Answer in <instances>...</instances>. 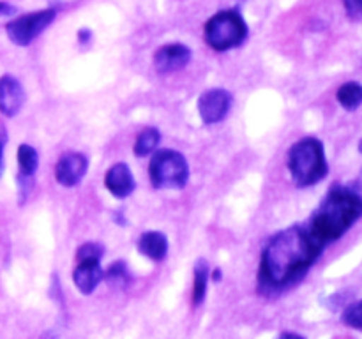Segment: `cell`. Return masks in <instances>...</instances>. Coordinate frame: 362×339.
<instances>
[{
  "instance_id": "obj_1",
  "label": "cell",
  "mask_w": 362,
  "mask_h": 339,
  "mask_svg": "<svg viewBox=\"0 0 362 339\" xmlns=\"http://www.w3.org/2000/svg\"><path fill=\"white\" fill-rule=\"evenodd\" d=\"M322 247L303 226H292L272 237L262 254L260 292L272 295L299 282L322 253Z\"/></svg>"
},
{
  "instance_id": "obj_2",
  "label": "cell",
  "mask_w": 362,
  "mask_h": 339,
  "mask_svg": "<svg viewBox=\"0 0 362 339\" xmlns=\"http://www.w3.org/2000/svg\"><path fill=\"white\" fill-rule=\"evenodd\" d=\"M362 214L361 196L346 187H336L327 194L306 226L311 235L325 246L349 232Z\"/></svg>"
},
{
  "instance_id": "obj_3",
  "label": "cell",
  "mask_w": 362,
  "mask_h": 339,
  "mask_svg": "<svg viewBox=\"0 0 362 339\" xmlns=\"http://www.w3.org/2000/svg\"><path fill=\"white\" fill-rule=\"evenodd\" d=\"M288 170L297 186L310 187L325 179L329 172L324 145L317 138H303L288 150Z\"/></svg>"
},
{
  "instance_id": "obj_4",
  "label": "cell",
  "mask_w": 362,
  "mask_h": 339,
  "mask_svg": "<svg viewBox=\"0 0 362 339\" xmlns=\"http://www.w3.org/2000/svg\"><path fill=\"white\" fill-rule=\"evenodd\" d=\"M246 21L233 9L219 11L205 23V41L216 52L237 48L246 41Z\"/></svg>"
},
{
  "instance_id": "obj_5",
  "label": "cell",
  "mask_w": 362,
  "mask_h": 339,
  "mask_svg": "<svg viewBox=\"0 0 362 339\" xmlns=\"http://www.w3.org/2000/svg\"><path fill=\"white\" fill-rule=\"evenodd\" d=\"M148 177L156 189H180L189 179V166L179 152L159 150L152 155Z\"/></svg>"
},
{
  "instance_id": "obj_6",
  "label": "cell",
  "mask_w": 362,
  "mask_h": 339,
  "mask_svg": "<svg viewBox=\"0 0 362 339\" xmlns=\"http://www.w3.org/2000/svg\"><path fill=\"white\" fill-rule=\"evenodd\" d=\"M55 9H42L35 11V13L23 14V16L16 18V20L9 21L6 25L7 37L18 46H28L39 34H41L45 28H48L49 25L55 20Z\"/></svg>"
},
{
  "instance_id": "obj_7",
  "label": "cell",
  "mask_w": 362,
  "mask_h": 339,
  "mask_svg": "<svg viewBox=\"0 0 362 339\" xmlns=\"http://www.w3.org/2000/svg\"><path fill=\"white\" fill-rule=\"evenodd\" d=\"M232 108V95L225 88H211L198 99V113L204 124H218L228 115Z\"/></svg>"
},
{
  "instance_id": "obj_8",
  "label": "cell",
  "mask_w": 362,
  "mask_h": 339,
  "mask_svg": "<svg viewBox=\"0 0 362 339\" xmlns=\"http://www.w3.org/2000/svg\"><path fill=\"white\" fill-rule=\"evenodd\" d=\"M88 161L80 152H67L59 159L55 166V179L60 186L74 187L83 180Z\"/></svg>"
},
{
  "instance_id": "obj_9",
  "label": "cell",
  "mask_w": 362,
  "mask_h": 339,
  "mask_svg": "<svg viewBox=\"0 0 362 339\" xmlns=\"http://www.w3.org/2000/svg\"><path fill=\"white\" fill-rule=\"evenodd\" d=\"M191 60V49L180 42L165 44L156 52L154 67L159 74H168L186 67Z\"/></svg>"
},
{
  "instance_id": "obj_10",
  "label": "cell",
  "mask_w": 362,
  "mask_h": 339,
  "mask_svg": "<svg viewBox=\"0 0 362 339\" xmlns=\"http://www.w3.org/2000/svg\"><path fill=\"white\" fill-rule=\"evenodd\" d=\"M25 102V92L20 81L11 74L0 78V113L6 117H14Z\"/></svg>"
},
{
  "instance_id": "obj_11",
  "label": "cell",
  "mask_w": 362,
  "mask_h": 339,
  "mask_svg": "<svg viewBox=\"0 0 362 339\" xmlns=\"http://www.w3.org/2000/svg\"><path fill=\"white\" fill-rule=\"evenodd\" d=\"M105 187L115 198H127L134 191V177L126 162H117L106 172Z\"/></svg>"
},
{
  "instance_id": "obj_12",
  "label": "cell",
  "mask_w": 362,
  "mask_h": 339,
  "mask_svg": "<svg viewBox=\"0 0 362 339\" xmlns=\"http://www.w3.org/2000/svg\"><path fill=\"white\" fill-rule=\"evenodd\" d=\"M103 278H105V272H103L101 265L99 261L92 260L78 261V267L73 272L74 285L83 295H90L103 281Z\"/></svg>"
},
{
  "instance_id": "obj_13",
  "label": "cell",
  "mask_w": 362,
  "mask_h": 339,
  "mask_svg": "<svg viewBox=\"0 0 362 339\" xmlns=\"http://www.w3.org/2000/svg\"><path fill=\"white\" fill-rule=\"evenodd\" d=\"M39 166V155L34 147L27 143H21L18 147V184L21 191H28L32 187V179Z\"/></svg>"
},
{
  "instance_id": "obj_14",
  "label": "cell",
  "mask_w": 362,
  "mask_h": 339,
  "mask_svg": "<svg viewBox=\"0 0 362 339\" xmlns=\"http://www.w3.org/2000/svg\"><path fill=\"white\" fill-rule=\"evenodd\" d=\"M138 251L151 260L161 261L168 254V239L161 232H145L138 240Z\"/></svg>"
},
{
  "instance_id": "obj_15",
  "label": "cell",
  "mask_w": 362,
  "mask_h": 339,
  "mask_svg": "<svg viewBox=\"0 0 362 339\" xmlns=\"http://www.w3.org/2000/svg\"><path fill=\"white\" fill-rule=\"evenodd\" d=\"M209 281V263L200 258L194 265V281H193V306H200L207 295Z\"/></svg>"
},
{
  "instance_id": "obj_16",
  "label": "cell",
  "mask_w": 362,
  "mask_h": 339,
  "mask_svg": "<svg viewBox=\"0 0 362 339\" xmlns=\"http://www.w3.org/2000/svg\"><path fill=\"white\" fill-rule=\"evenodd\" d=\"M159 140H161V133H159L156 127H145L136 138V143H134L133 152L138 157H145L151 152H154L158 148Z\"/></svg>"
},
{
  "instance_id": "obj_17",
  "label": "cell",
  "mask_w": 362,
  "mask_h": 339,
  "mask_svg": "<svg viewBox=\"0 0 362 339\" xmlns=\"http://www.w3.org/2000/svg\"><path fill=\"white\" fill-rule=\"evenodd\" d=\"M336 97H338V102L343 108L349 109V112H354V109H357L361 106L362 87L357 81H349V83L339 87Z\"/></svg>"
},
{
  "instance_id": "obj_18",
  "label": "cell",
  "mask_w": 362,
  "mask_h": 339,
  "mask_svg": "<svg viewBox=\"0 0 362 339\" xmlns=\"http://www.w3.org/2000/svg\"><path fill=\"white\" fill-rule=\"evenodd\" d=\"M105 254V247L98 242H87L76 251V260L78 261H99L101 256Z\"/></svg>"
},
{
  "instance_id": "obj_19",
  "label": "cell",
  "mask_w": 362,
  "mask_h": 339,
  "mask_svg": "<svg viewBox=\"0 0 362 339\" xmlns=\"http://www.w3.org/2000/svg\"><path fill=\"white\" fill-rule=\"evenodd\" d=\"M343 323L349 325V327L356 328V331H361L362 327V306L361 302L357 300V302L350 304L349 307H346L345 311H343V316H341Z\"/></svg>"
},
{
  "instance_id": "obj_20",
  "label": "cell",
  "mask_w": 362,
  "mask_h": 339,
  "mask_svg": "<svg viewBox=\"0 0 362 339\" xmlns=\"http://www.w3.org/2000/svg\"><path fill=\"white\" fill-rule=\"evenodd\" d=\"M106 278H108L110 281H117L119 285H124V282L127 281L126 265H124L122 261H117V263H113L112 267L108 268V272H106Z\"/></svg>"
},
{
  "instance_id": "obj_21",
  "label": "cell",
  "mask_w": 362,
  "mask_h": 339,
  "mask_svg": "<svg viewBox=\"0 0 362 339\" xmlns=\"http://www.w3.org/2000/svg\"><path fill=\"white\" fill-rule=\"evenodd\" d=\"M346 14L354 20H359L361 18V0H345Z\"/></svg>"
},
{
  "instance_id": "obj_22",
  "label": "cell",
  "mask_w": 362,
  "mask_h": 339,
  "mask_svg": "<svg viewBox=\"0 0 362 339\" xmlns=\"http://www.w3.org/2000/svg\"><path fill=\"white\" fill-rule=\"evenodd\" d=\"M4 143H6V131H4V126H0V175L4 168Z\"/></svg>"
},
{
  "instance_id": "obj_23",
  "label": "cell",
  "mask_w": 362,
  "mask_h": 339,
  "mask_svg": "<svg viewBox=\"0 0 362 339\" xmlns=\"http://www.w3.org/2000/svg\"><path fill=\"white\" fill-rule=\"evenodd\" d=\"M78 39H80V42H87L90 39V30H87V28L80 30L78 32Z\"/></svg>"
},
{
  "instance_id": "obj_24",
  "label": "cell",
  "mask_w": 362,
  "mask_h": 339,
  "mask_svg": "<svg viewBox=\"0 0 362 339\" xmlns=\"http://www.w3.org/2000/svg\"><path fill=\"white\" fill-rule=\"evenodd\" d=\"M278 339H304L303 335L296 334V332H283Z\"/></svg>"
},
{
  "instance_id": "obj_25",
  "label": "cell",
  "mask_w": 362,
  "mask_h": 339,
  "mask_svg": "<svg viewBox=\"0 0 362 339\" xmlns=\"http://www.w3.org/2000/svg\"><path fill=\"white\" fill-rule=\"evenodd\" d=\"M13 7L9 6V4H6V2H0V14H11L13 13Z\"/></svg>"
},
{
  "instance_id": "obj_26",
  "label": "cell",
  "mask_w": 362,
  "mask_h": 339,
  "mask_svg": "<svg viewBox=\"0 0 362 339\" xmlns=\"http://www.w3.org/2000/svg\"><path fill=\"white\" fill-rule=\"evenodd\" d=\"M219 278H221V270H219V268H216L214 274H212V279H214V281H219Z\"/></svg>"
}]
</instances>
